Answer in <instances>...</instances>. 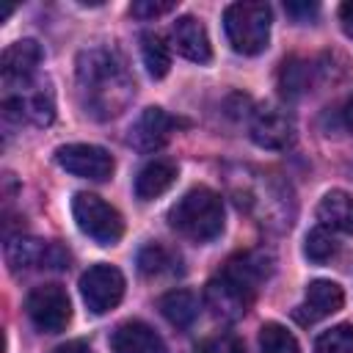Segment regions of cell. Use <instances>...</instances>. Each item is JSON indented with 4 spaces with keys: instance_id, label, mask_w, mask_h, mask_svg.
<instances>
[{
    "instance_id": "obj_5",
    "label": "cell",
    "mask_w": 353,
    "mask_h": 353,
    "mask_svg": "<svg viewBox=\"0 0 353 353\" xmlns=\"http://www.w3.org/2000/svg\"><path fill=\"white\" fill-rule=\"evenodd\" d=\"M72 215L77 221V229L88 234L99 245H116L124 234V218L121 212L99 199L97 193H74L72 199Z\"/></svg>"
},
{
    "instance_id": "obj_22",
    "label": "cell",
    "mask_w": 353,
    "mask_h": 353,
    "mask_svg": "<svg viewBox=\"0 0 353 353\" xmlns=\"http://www.w3.org/2000/svg\"><path fill=\"white\" fill-rule=\"evenodd\" d=\"M259 350L262 353H301L298 339L279 323H265L259 328Z\"/></svg>"
},
{
    "instance_id": "obj_7",
    "label": "cell",
    "mask_w": 353,
    "mask_h": 353,
    "mask_svg": "<svg viewBox=\"0 0 353 353\" xmlns=\"http://www.w3.org/2000/svg\"><path fill=\"white\" fill-rule=\"evenodd\" d=\"M28 317L44 334H61L72 320V303L61 284H41L28 295Z\"/></svg>"
},
{
    "instance_id": "obj_29",
    "label": "cell",
    "mask_w": 353,
    "mask_h": 353,
    "mask_svg": "<svg viewBox=\"0 0 353 353\" xmlns=\"http://www.w3.org/2000/svg\"><path fill=\"white\" fill-rule=\"evenodd\" d=\"M339 22H342L345 33H347V36H353V0L339 6Z\"/></svg>"
},
{
    "instance_id": "obj_28",
    "label": "cell",
    "mask_w": 353,
    "mask_h": 353,
    "mask_svg": "<svg viewBox=\"0 0 353 353\" xmlns=\"http://www.w3.org/2000/svg\"><path fill=\"white\" fill-rule=\"evenodd\" d=\"M287 8V14L295 19V22H309L312 17H317V3H287L284 6Z\"/></svg>"
},
{
    "instance_id": "obj_15",
    "label": "cell",
    "mask_w": 353,
    "mask_h": 353,
    "mask_svg": "<svg viewBox=\"0 0 353 353\" xmlns=\"http://www.w3.org/2000/svg\"><path fill=\"white\" fill-rule=\"evenodd\" d=\"M171 44L182 58H188L193 63H210L212 61L207 28L196 17H179L171 25Z\"/></svg>"
},
{
    "instance_id": "obj_25",
    "label": "cell",
    "mask_w": 353,
    "mask_h": 353,
    "mask_svg": "<svg viewBox=\"0 0 353 353\" xmlns=\"http://www.w3.org/2000/svg\"><path fill=\"white\" fill-rule=\"evenodd\" d=\"M306 88V63H298V61H287L284 69H281V91L295 97Z\"/></svg>"
},
{
    "instance_id": "obj_16",
    "label": "cell",
    "mask_w": 353,
    "mask_h": 353,
    "mask_svg": "<svg viewBox=\"0 0 353 353\" xmlns=\"http://www.w3.org/2000/svg\"><path fill=\"white\" fill-rule=\"evenodd\" d=\"M110 350L113 353H165V345L160 334L143 320H127L113 331Z\"/></svg>"
},
{
    "instance_id": "obj_19",
    "label": "cell",
    "mask_w": 353,
    "mask_h": 353,
    "mask_svg": "<svg viewBox=\"0 0 353 353\" xmlns=\"http://www.w3.org/2000/svg\"><path fill=\"white\" fill-rule=\"evenodd\" d=\"M317 218L323 221V226L353 234V196H347L345 190H328L317 204Z\"/></svg>"
},
{
    "instance_id": "obj_13",
    "label": "cell",
    "mask_w": 353,
    "mask_h": 353,
    "mask_svg": "<svg viewBox=\"0 0 353 353\" xmlns=\"http://www.w3.org/2000/svg\"><path fill=\"white\" fill-rule=\"evenodd\" d=\"M345 303V292L336 281H328V279H317L306 287V295L303 301L292 309V317L301 323V325H312L334 312H339Z\"/></svg>"
},
{
    "instance_id": "obj_30",
    "label": "cell",
    "mask_w": 353,
    "mask_h": 353,
    "mask_svg": "<svg viewBox=\"0 0 353 353\" xmlns=\"http://www.w3.org/2000/svg\"><path fill=\"white\" fill-rule=\"evenodd\" d=\"M52 353H94V350H91V345H88V342H83V339H72V342H66V345L55 347Z\"/></svg>"
},
{
    "instance_id": "obj_4",
    "label": "cell",
    "mask_w": 353,
    "mask_h": 353,
    "mask_svg": "<svg viewBox=\"0 0 353 353\" xmlns=\"http://www.w3.org/2000/svg\"><path fill=\"white\" fill-rule=\"evenodd\" d=\"M270 6L245 0V3H232L223 11V30L234 52L240 55H259L268 41H270Z\"/></svg>"
},
{
    "instance_id": "obj_26",
    "label": "cell",
    "mask_w": 353,
    "mask_h": 353,
    "mask_svg": "<svg viewBox=\"0 0 353 353\" xmlns=\"http://www.w3.org/2000/svg\"><path fill=\"white\" fill-rule=\"evenodd\" d=\"M176 8V3H171V0H163V3H157V0H138V3H132V17H141V19H152V17H160V14H168V11H174Z\"/></svg>"
},
{
    "instance_id": "obj_23",
    "label": "cell",
    "mask_w": 353,
    "mask_h": 353,
    "mask_svg": "<svg viewBox=\"0 0 353 353\" xmlns=\"http://www.w3.org/2000/svg\"><path fill=\"white\" fill-rule=\"evenodd\" d=\"M314 353H353V323H339L323 331L314 342Z\"/></svg>"
},
{
    "instance_id": "obj_21",
    "label": "cell",
    "mask_w": 353,
    "mask_h": 353,
    "mask_svg": "<svg viewBox=\"0 0 353 353\" xmlns=\"http://www.w3.org/2000/svg\"><path fill=\"white\" fill-rule=\"evenodd\" d=\"M141 55H143L146 72L154 80L168 74V69H171V50H168L165 39L160 33H143L141 36Z\"/></svg>"
},
{
    "instance_id": "obj_3",
    "label": "cell",
    "mask_w": 353,
    "mask_h": 353,
    "mask_svg": "<svg viewBox=\"0 0 353 353\" xmlns=\"http://www.w3.org/2000/svg\"><path fill=\"white\" fill-rule=\"evenodd\" d=\"M168 223L193 243H210L223 232V199L199 185L168 210Z\"/></svg>"
},
{
    "instance_id": "obj_6",
    "label": "cell",
    "mask_w": 353,
    "mask_h": 353,
    "mask_svg": "<svg viewBox=\"0 0 353 353\" xmlns=\"http://www.w3.org/2000/svg\"><path fill=\"white\" fill-rule=\"evenodd\" d=\"M80 295L91 314H105L116 309L124 298V276L113 265H94L80 276Z\"/></svg>"
},
{
    "instance_id": "obj_20",
    "label": "cell",
    "mask_w": 353,
    "mask_h": 353,
    "mask_svg": "<svg viewBox=\"0 0 353 353\" xmlns=\"http://www.w3.org/2000/svg\"><path fill=\"white\" fill-rule=\"evenodd\" d=\"M199 298L190 290H171L160 298V312L163 317L176 325V328H188L196 317H199Z\"/></svg>"
},
{
    "instance_id": "obj_2",
    "label": "cell",
    "mask_w": 353,
    "mask_h": 353,
    "mask_svg": "<svg viewBox=\"0 0 353 353\" xmlns=\"http://www.w3.org/2000/svg\"><path fill=\"white\" fill-rule=\"evenodd\" d=\"M268 273H270V265H268L265 254H259V251L240 254V256L229 259L226 268L215 279H210V284L204 290V301L215 317L237 320L254 303L256 290L268 279Z\"/></svg>"
},
{
    "instance_id": "obj_24",
    "label": "cell",
    "mask_w": 353,
    "mask_h": 353,
    "mask_svg": "<svg viewBox=\"0 0 353 353\" xmlns=\"http://www.w3.org/2000/svg\"><path fill=\"white\" fill-rule=\"evenodd\" d=\"M303 251H306V256H309L312 262H328V259L339 251V243H336V237H334L325 226H317V229H312V232L306 234Z\"/></svg>"
},
{
    "instance_id": "obj_31",
    "label": "cell",
    "mask_w": 353,
    "mask_h": 353,
    "mask_svg": "<svg viewBox=\"0 0 353 353\" xmlns=\"http://www.w3.org/2000/svg\"><path fill=\"white\" fill-rule=\"evenodd\" d=\"M345 124H347V130L353 132V99L345 105Z\"/></svg>"
},
{
    "instance_id": "obj_1",
    "label": "cell",
    "mask_w": 353,
    "mask_h": 353,
    "mask_svg": "<svg viewBox=\"0 0 353 353\" xmlns=\"http://www.w3.org/2000/svg\"><path fill=\"white\" fill-rule=\"evenodd\" d=\"M77 85L83 94L85 113L97 119L119 116L135 94L124 63L116 58V52L105 47L85 50L77 58Z\"/></svg>"
},
{
    "instance_id": "obj_10",
    "label": "cell",
    "mask_w": 353,
    "mask_h": 353,
    "mask_svg": "<svg viewBox=\"0 0 353 353\" xmlns=\"http://www.w3.org/2000/svg\"><path fill=\"white\" fill-rule=\"evenodd\" d=\"M19 94H8L3 108L8 119H19V121H30L36 127H47L55 119V102H52V91L36 85L33 80L19 85Z\"/></svg>"
},
{
    "instance_id": "obj_8",
    "label": "cell",
    "mask_w": 353,
    "mask_h": 353,
    "mask_svg": "<svg viewBox=\"0 0 353 353\" xmlns=\"http://www.w3.org/2000/svg\"><path fill=\"white\" fill-rule=\"evenodd\" d=\"M55 163L63 171H69L74 176H83V179H94V182H105L116 168L113 157L102 146H94V143L58 146L55 149Z\"/></svg>"
},
{
    "instance_id": "obj_12",
    "label": "cell",
    "mask_w": 353,
    "mask_h": 353,
    "mask_svg": "<svg viewBox=\"0 0 353 353\" xmlns=\"http://www.w3.org/2000/svg\"><path fill=\"white\" fill-rule=\"evenodd\" d=\"M251 138L265 149H287L295 138V124L287 110L276 105H262L251 116Z\"/></svg>"
},
{
    "instance_id": "obj_14",
    "label": "cell",
    "mask_w": 353,
    "mask_h": 353,
    "mask_svg": "<svg viewBox=\"0 0 353 353\" xmlns=\"http://www.w3.org/2000/svg\"><path fill=\"white\" fill-rule=\"evenodd\" d=\"M44 52L39 47V41L33 39H22V41H14L11 47H6L3 52V83L6 88H14V85H25L33 80L39 63H41Z\"/></svg>"
},
{
    "instance_id": "obj_9",
    "label": "cell",
    "mask_w": 353,
    "mask_h": 353,
    "mask_svg": "<svg viewBox=\"0 0 353 353\" xmlns=\"http://www.w3.org/2000/svg\"><path fill=\"white\" fill-rule=\"evenodd\" d=\"M6 256H8L11 268H17V270H39V268L63 270V268H69V254L58 243H44V240H33V237L11 240L6 245Z\"/></svg>"
},
{
    "instance_id": "obj_27",
    "label": "cell",
    "mask_w": 353,
    "mask_h": 353,
    "mask_svg": "<svg viewBox=\"0 0 353 353\" xmlns=\"http://www.w3.org/2000/svg\"><path fill=\"white\" fill-rule=\"evenodd\" d=\"M196 353H245V347H243L234 336H221V339H210V342H204Z\"/></svg>"
},
{
    "instance_id": "obj_11",
    "label": "cell",
    "mask_w": 353,
    "mask_h": 353,
    "mask_svg": "<svg viewBox=\"0 0 353 353\" xmlns=\"http://www.w3.org/2000/svg\"><path fill=\"white\" fill-rule=\"evenodd\" d=\"M185 124L188 121L168 116L163 108H146L138 116V121L132 124V130H130V143L138 152H157V149H163L168 143L171 132L185 127Z\"/></svg>"
},
{
    "instance_id": "obj_18",
    "label": "cell",
    "mask_w": 353,
    "mask_h": 353,
    "mask_svg": "<svg viewBox=\"0 0 353 353\" xmlns=\"http://www.w3.org/2000/svg\"><path fill=\"white\" fill-rule=\"evenodd\" d=\"M138 270L146 279L176 276V273H182V256L163 243H149L138 251Z\"/></svg>"
},
{
    "instance_id": "obj_17",
    "label": "cell",
    "mask_w": 353,
    "mask_h": 353,
    "mask_svg": "<svg viewBox=\"0 0 353 353\" xmlns=\"http://www.w3.org/2000/svg\"><path fill=\"white\" fill-rule=\"evenodd\" d=\"M176 182V163L174 160H165V157H157L152 163H146L138 176H135V196L141 201H149V199H157L163 196L171 185Z\"/></svg>"
}]
</instances>
